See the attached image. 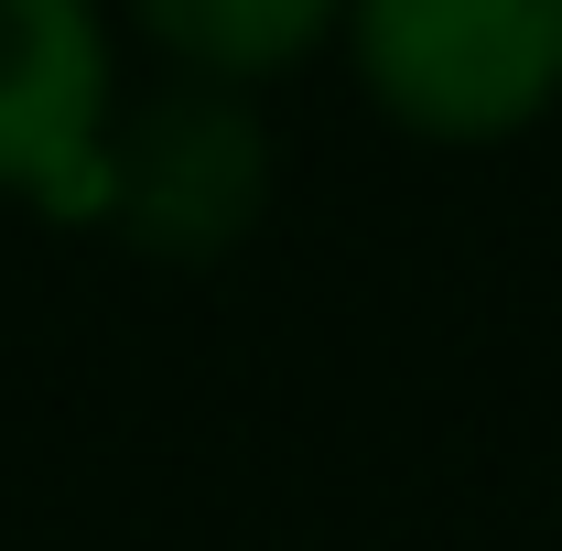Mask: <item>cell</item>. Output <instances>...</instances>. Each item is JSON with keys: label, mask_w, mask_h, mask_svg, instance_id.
Masks as SVG:
<instances>
[{"label": "cell", "mask_w": 562, "mask_h": 551, "mask_svg": "<svg viewBox=\"0 0 562 551\" xmlns=\"http://www.w3.org/2000/svg\"><path fill=\"white\" fill-rule=\"evenodd\" d=\"M260 206H271V131L249 87L173 76L109 120L98 227H120L140 260H216L260 227Z\"/></svg>", "instance_id": "7a4b0ae2"}, {"label": "cell", "mask_w": 562, "mask_h": 551, "mask_svg": "<svg viewBox=\"0 0 562 551\" xmlns=\"http://www.w3.org/2000/svg\"><path fill=\"white\" fill-rule=\"evenodd\" d=\"M120 120V44L98 0H0V195L98 227Z\"/></svg>", "instance_id": "3957f363"}, {"label": "cell", "mask_w": 562, "mask_h": 551, "mask_svg": "<svg viewBox=\"0 0 562 551\" xmlns=\"http://www.w3.org/2000/svg\"><path fill=\"white\" fill-rule=\"evenodd\" d=\"M120 11L173 55V76H206V87L292 76L347 22V0H120Z\"/></svg>", "instance_id": "277c9868"}, {"label": "cell", "mask_w": 562, "mask_h": 551, "mask_svg": "<svg viewBox=\"0 0 562 551\" xmlns=\"http://www.w3.org/2000/svg\"><path fill=\"white\" fill-rule=\"evenodd\" d=\"M357 87L390 131L497 151L562 109V0H347Z\"/></svg>", "instance_id": "6da1fadb"}]
</instances>
